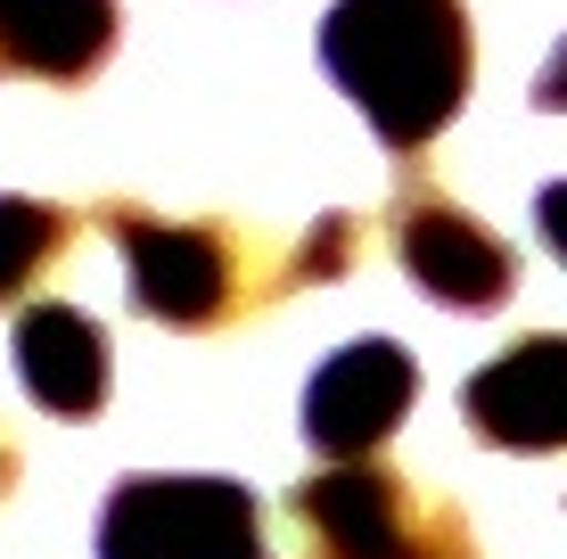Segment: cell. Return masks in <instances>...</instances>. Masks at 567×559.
I'll use <instances>...</instances> for the list:
<instances>
[{
    "mask_svg": "<svg viewBox=\"0 0 567 559\" xmlns=\"http://www.w3.org/2000/svg\"><path fill=\"white\" fill-rule=\"evenodd\" d=\"M468 9L461 0H338L321 17V66L395 157L427 148L468 100Z\"/></svg>",
    "mask_w": 567,
    "mask_h": 559,
    "instance_id": "obj_1",
    "label": "cell"
},
{
    "mask_svg": "<svg viewBox=\"0 0 567 559\" xmlns=\"http://www.w3.org/2000/svg\"><path fill=\"white\" fill-rule=\"evenodd\" d=\"M312 559H477L461 510L427 503L412 477L379 469V460H338V469L305 477L288 494Z\"/></svg>",
    "mask_w": 567,
    "mask_h": 559,
    "instance_id": "obj_2",
    "label": "cell"
},
{
    "mask_svg": "<svg viewBox=\"0 0 567 559\" xmlns=\"http://www.w3.org/2000/svg\"><path fill=\"white\" fill-rule=\"evenodd\" d=\"M100 559H271L239 477H124L100 503Z\"/></svg>",
    "mask_w": 567,
    "mask_h": 559,
    "instance_id": "obj_3",
    "label": "cell"
},
{
    "mask_svg": "<svg viewBox=\"0 0 567 559\" xmlns=\"http://www.w3.org/2000/svg\"><path fill=\"white\" fill-rule=\"evenodd\" d=\"M100 230L124 247V272H132V304L148 321H173V330H214L230 321L247 288V247L230 239L223 222H173L148 215L132 198L100 206Z\"/></svg>",
    "mask_w": 567,
    "mask_h": 559,
    "instance_id": "obj_4",
    "label": "cell"
},
{
    "mask_svg": "<svg viewBox=\"0 0 567 559\" xmlns=\"http://www.w3.org/2000/svg\"><path fill=\"white\" fill-rule=\"evenodd\" d=\"M412 395H420L412 354H403L395 338H354L312 371L297 428H305V445L329 453V460H370L395 436V420L412 412Z\"/></svg>",
    "mask_w": 567,
    "mask_h": 559,
    "instance_id": "obj_5",
    "label": "cell"
},
{
    "mask_svg": "<svg viewBox=\"0 0 567 559\" xmlns=\"http://www.w3.org/2000/svg\"><path fill=\"white\" fill-rule=\"evenodd\" d=\"M395 256L420 280V297L453 304V313H494V304L518 297V256L468 206L436 198V189L395 198Z\"/></svg>",
    "mask_w": 567,
    "mask_h": 559,
    "instance_id": "obj_6",
    "label": "cell"
},
{
    "mask_svg": "<svg viewBox=\"0 0 567 559\" xmlns=\"http://www.w3.org/2000/svg\"><path fill=\"white\" fill-rule=\"evenodd\" d=\"M559 362H567V345L551 330L518 338L502 362H485V371L468 379V395H461L468 403V428H477L485 445H502V453H551L567 436Z\"/></svg>",
    "mask_w": 567,
    "mask_h": 559,
    "instance_id": "obj_7",
    "label": "cell"
},
{
    "mask_svg": "<svg viewBox=\"0 0 567 559\" xmlns=\"http://www.w3.org/2000/svg\"><path fill=\"white\" fill-rule=\"evenodd\" d=\"M17 387L58 420H91L107 403V330L74 304L17 313Z\"/></svg>",
    "mask_w": 567,
    "mask_h": 559,
    "instance_id": "obj_8",
    "label": "cell"
},
{
    "mask_svg": "<svg viewBox=\"0 0 567 559\" xmlns=\"http://www.w3.org/2000/svg\"><path fill=\"white\" fill-rule=\"evenodd\" d=\"M115 50V0H0V74L83 83Z\"/></svg>",
    "mask_w": 567,
    "mask_h": 559,
    "instance_id": "obj_9",
    "label": "cell"
},
{
    "mask_svg": "<svg viewBox=\"0 0 567 559\" xmlns=\"http://www.w3.org/2000/svg\"><path fill=\"white\" fill-rule=\"evenodd\" d=\"M74 239V215L66 206H42V198H0V304L25 297L33 280L66 256Z\"/></svg>",
    "mask_w": 567,
    "mask_h": 559,
    "instance_id": "obj_10",
    "label": "cell"
},
{
    "mask_svg": "<svg viewBox=\"0 0 567 559\" xmlns=\"http://www.w3.org/2000/svg\"><path fill=\"white\" fill-rule=\"evenodd\" d=\"M346 263H354V215H321L312 222V239L297 247V256H288V288H312V280H338Z\"/></svg>",
    "mask_w": 567,
    "mask_h": 559,
    "instance_id": "obj_11",
    "label": "cell"
},
{
    "mask_svg": "<svg viewBox=\"0 0 567 559\" xmlns=\"http://www.w3.org/2000/svg\"><path fill=\"white\" fill-rule=\"evenodd\" d=\"M17 486V453H9V436H0V494Z\"/></svg>",
    "mask_w": 567,
    "mask_h": 559,
    "instance_id": "obj_12",
    "label": "cell"
}]
</instances>
